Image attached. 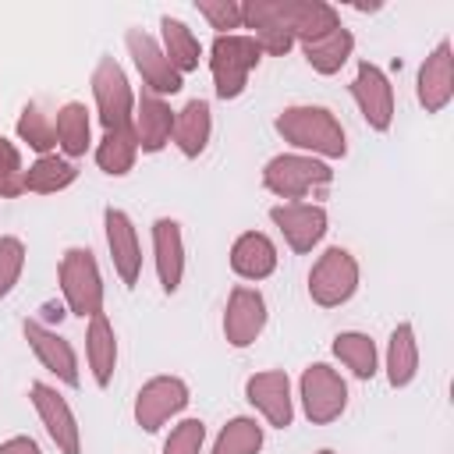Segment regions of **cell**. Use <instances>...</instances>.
<instances>
[{
	"label": "cell",
	"instance_id": "3957f363",
	"mask_svg": "<svg viewBox=\"0 0 454 454\" xmlns=\"http://www.w3.org/2000/svg\"><path fill=\"white\" fill-rule=\"evenodd\" d=\"M57 280H60V294H64V305L71 316L78 319H92L103 312V298H106V287H103V273H99V262L92 255V248H67L60 255V270H57Z\"/></svg>",
	"mask_w": 454,
	"mask_h": 454
},
{
	"label": "cell",
	"instance_id": "52a82bcc",
	"mask_svg": "<svg viewBox=\"0 0 454 454\" xmlns=\"http://www.w3.org/2000/svg\"><path fill=\"white\" fill-rule=\"evenodd\" d=\"M89 85H92V103H96V117H99L103 131L131 128V117H135V92H131V82H128L124 67H121L114 57H99V60H96Z\"/></svg>",
	"mask_w": 454,
	"mask_h": 454
},
{
	"label": "cell",
	"instance_id": "7c38bea8",
	"mask_svg": "<svg viewBox=\"0 0 454 454\" xmlns=\"http://www.w3.org/2000/svg\"><path fill=\"white\" fill-rule=\"evenodd\" d=\"M270 220L298 255H309L330 231V216L319 202H277L270 209Z\"/></svg>",
	"mask_w": 454,
	"mask_h": 454
},
{
	"label": "cell",
	"instance_id": "1f68e13d",
	"mask_svg": "<svg viewBox=\"0 0 454 454\" xmlns=\"http://www.w3.org/2000/svg\"><path fill=\"white\" fill-rule=\"evenodd\" d=\"M18 138L35 153V156H53L57 153V128H53V114L43 110V103L28 99L18 114Z\"/></svg>",
	"mask_w": 454,
	"mask_h": 454
},
{
	"label": "cell",
	"instance_id": "5bb4252c",
	"mask_svg": "<svg viewBox=\"0 0 454 454\" xmlns=\"http://www.w3.org/2000/svg\"><path fill=\"white\" fill-rule=\"evenodd\" d=\"M245 397L248 404L266 419L273 429H287L294 422V390L284 369H262L245 380Z\"/></svg>",
	"mask_w": 454,
	"mask_h": 454
},
{
	"label": "cell",
	"instance_id": "7a4b0ae2",
	"mask_svg": "<svg viewBox=\"0 0 454 454\" xmlns=\"http://www.w3.org/2000/svg\"><path fill=\"white\" fill-rule=\"evenodd\" d=\"M330 181H333L330 163L305 153H277L262 167V188L280 202H305L309 195L326 192Z\"/></svg>",
	"mask_w": 454,
	"mask_h": 454
},
{
	"label": "cell",
	"instance_id": "cb8c5ba5",
	"mask_svg": "<svg viewBox=\"0 0 454 454\" xmlns=\"http://www.w3.org/2000/svg\"><path fill=\"white\" fill-rule=\"evenodd\" d=\"M213 138V110L206 99H188L177 114H174V135L170 142L177 145V153L184 160H199L206 153Z\"/></svg>",
	"mask_w": 454,
	"mask_h": 454
},
{
	"label": "cell",
	"instance_id": "4dcf8cb0",
	"mask_svg": "<svg viewBox=\"0 0 454 454\" xmlns=\"http://www.w3.org/2000/svg\"><path fill=\"white\" fill-rule=\"evenodd\" d=\"M78 181V167L64 160L60 153L53 156H35V163L25 170V192L32 195H57Z\"/></svg>",
	"mask_w": 454,
	"mask_h": 454
},
{
	"label": "cell",
	"instance_id": "ab89813d",
	"mask_svg": "<svg viewBox=\"0 0 454 454\" xmlns=\"http://www.w3.org/2000/svg\"><path fill=\"white\" fill-rule=\"evenodd\" d=\"M316 454H337V450H330V447H323V450H316Z\"/></svg>",
	"mask_w": 454,
	"mask_h": 454
},
{
	"label": "cell",
	"instance_id": "d6986e66",
	"mask_svg": "<svg viewBox=\"0 0 454 454\" xmlns=\"http://www.w3.org/2000/svg\"><path fill=\"white\" fill-rule=\"evenodd\" d=\"M174 114L167 99L142 92L135 96V117H131V131L138 138V153H163L170 145L174 135Z\"/></svg>",
	"mask_w": 454,
	"mask_h": 454
},
{
	"label": "cell",
	"instance_id": "8fae6325",
	"mask_svg": "<svg viewBox=\"0 0 454 454\" xmlns=\"http://www.w3.org/2000/svg\"><path fill=\"white\" fill-rule=\"evenodd\" d=\"M28 401H32V408H35V415H39L46 436L53 440V447H57L60 454H82V426H78V419H74L67 397H64L57 387L35 380V383L28 387Z\"/></svg>",
	"mask_w": 454,
	"mask_h": 454
},
{
	"label": "cell",
	"instance_id": "7402d4cb",
	"mask_svg": "<svg viewBox=\"0 0 454 454\" xmlns=\"http://www.w3.org/2000/svg\"><path fill=\"white\" fill-rule=\"evenodd\" d=\"M280 7H284V21H287L294 43H301V46L340 28V11L326 0H280Z\"/></svg>",
	"mask_w": 454,
	"mask_h": 454
},
{
	"label": "cell",
	"instance_id": "ac0fdd59",
	"mask_svg": "<svg viewBox=\"0 0 454 454\" xmlns=\"http://www.w3.org/2000/svg\"><path fill=\"white\" fill-rule=\"evenodd\" d=\"M241 28H248L245 35H252L255 46L270 57H284L294 46V35L284 21L280 0H248V4H241Z\"/></svg>",
	"mask_w": 454,
	"mask_h": 454
},
{
	"label": "cell",
	"instance_id": "8d00e7d4",
	"mask_svg": "<svg viewBox=\"0 0 454 454\" xmlns=\"http://www.w3.org/2000/svg\"><path fill=\"white\" fill-rule=\"evenodd\" d=\"M18 195H25V170L0 167V199H18Z\"/></svg>",
	"mask_w": 454,
	"mask_h": 454
},
{
	"label": "cell",
	"instance_id": "74e56055",
	"mask_svg": "<svg viewBox=\"0 0 454 454\" xmlns=\"http://www.w3.org/2000/svg\"><path fill=\"white\" fill-rule=\"evenodd\" d=\"M0 167H7V170H25L21 149H18L11 138H4V135H0Z\"/></svg>",
	"mask_w": 454,
	"mask_h": 454
},
{
	"label": "cell",
	"instance_id": "9c48e42d",
	"mask_svg": "<svg viewBox=\"0 0 454 454\" xmlns=\"http://www.w3.org/2000/svg\"><path fill=\"white\" fill-rule=\"evenodd\" d=\"M124 46H128V57H131V64H135V71H138L145 92H153V96H160V99L181 92L184 78L170 67V60L163 57L156 35H149L145 28H128V32H124Z\"/></svg>",
	"mask_w": 454,
	"mask_h": 454
},
{
	"label": "cell",
	"instance_id": "836d02e7",
	"mask_svg": "<svg viewBox=\"0 0 454 454\" xmlns=\"http://www.w3.org/2000/svg\"><path fill=\"white\" fill-rule=\"evenodd\" d=\"M25 270V241L14 234H0V298L14 291Z\"/></svg>",
	"mask_w": 454,
	"mask_h": 454
},
{
	"label": "cell",
	"instance_id": "8992f818",
	"mask_svg": "<svg viewBox=\"0 0 454 454\" xmlns=\"http://www.w3.org/2000/svg\"><path fill=\"white\" fill-rule=\"evenodd\" d=\"M298 401L312 426H330L348 408V383L333 365L312 362L298 376Z\"/></svg>",
	"mask_w": 454,
	"mask_h": 454
},
{
	"label": "cell",
	"instance_id": "e0dca14e",
	"mask_svg": "<svg viewBox=\"0 0 454 454\" xmlns=\"http://www.w3.org/2000/svg\"><path fill=\"white\" fill-rule=\"evenodd\" d=\"M103 231H106V248H110L114 273L121 277L124 287H135L138 277H142V245H138L135 220L124 209L106 206L103 209Z\"/></svg>",
	"mask_w": 454,
	"mask_h": 454
},
{
	"label": "cell",
	"instance_id": "83f0119b",
	"mask_svg": "<svg viewBox=\"0 0 454 454\" xmlns=\"http://www.w3.org/2000/svg\"><path fill=\"white\" fill-rule=\"evenodd\" d=\"M333 358L355 376V380H372L380 372V351H376V340L362 330H340L330 344Z\"/></svg>",
	"mask_w": 454,
	"mask_h": 454
},
{
	"label": "cell",
	"instance_id": "d590c367",
	"mask_svg": "<svg viewBox=\"0 0 454 454\" xmlns=\"http://www.w3.org/2000/svg\"><path fill=\"white\" fill-rule=\"evenodd\" d=\"M195 7L206 18V25L216 28V35H234L241 28V4L238 0H199Z\"/></svg>",
	"mask_w": 454,
	"mask_h": 454
},
{
	"label": "cell",
	"instance_id": "ba28073f",
	"mask_svg": "<svg viewBox=\"0 0 454 454\" xmlns=\"http://www.w3.org/2000/svg\"><path fill=\"white\" fill-rule=\"evenodd\" d=\"M192 401V390L181 376H153L135 394V422L145 433H160L170 419H177Z\"/></svg>",
	"mask_w": 454,
	"mask_h": 454
},
{
	"label": "cell",
	"instance_id": "2e32d148",
	"mask_svg": "<svg viewBox=\"0 0 454 454\" xmlns=\"http://www.w3.org/2000/svg\"><path fill=\"white\" fill-rule=\"evenodd\" d=\"M415 96L426 114H440L454 99V46H450V39H440L419 64Z\"/></svg>",
	"mask_w": 454,
	"mask_h": 454
},
{
	"label": "cell",
	"instance_id": "d4e9b609",
	"mask_svg": "<svg viewBox=\"0 0 454 454\" xmlns=\"http://www.w3.org/2000/svg\"><path fill=\"white\" fill-rule=\"evenodd\" d=\"M383 369H387V383L394 390H404L415 383L419 376V337L411 323H397L387 337V351H383Z\"/></svg>",
	"mask_w": 454,
	"mask_h": 454
},
{
	"label": "cell",
	"instance_id": "f35d334b",
	"mask_svg": "<svg viewBox=\"0 0 454 454\" xmlns=\"http://www.w3.org/2000/svg\"><path fill=\"white\" fill-rule=\"evenodd\" d=\"M0 454H43L32 436H11L0 443Z\"/></svg>",
	"mask_w": 454,
	"mask_h": 454
},
{
	"label": "cell",
	"instance_id": "d6a6232c",
	"mask_svg": "<svg viewBox=\"0 0 454 454\" xmlns=\"http://www.w3.org/2000/svg\"><path fill=\"white\" fill-rule=\"evenodd\" d=\"M262 426L248 415H234L213 440V450L209 454H259L262 450Z\"/></svg>",
	"mask_w": 454,
	"mask_h": 454
},
{
	"label": "cell",
	"instance_id": "30bf717a",
	"mask_svg": "<svg viewBox=\"0 0 454 454\" xmlns=\"http://www.w3.org/2000/svg\"><path fill=\"white\" fill-rule=\"evenodd\" d=\"M351 99L362 114V121L372 128V131H390L394 124V85L387 78V71L372 60H358L355 67V78H351Z\"/></svg>",
	"mask_w": 454,
	"mask_h": 454
},
{
	"label": "cell",
	"instance_id": "ffe728a7",
	"mask_svg": "<svg viewBox=\"0 0 454 454\" xmlns=\"http://www.w3.org/2000/svg\"><path fill=\"white\" fill-rule=\"evenodd\" d=\"M153 262H156L160 287L174 294L184 280V234L174 216L153 220Z\"/></svg>",
	"mask_w": 454,
	"mask_h": 454
},
{
	"label": "cell",
	"instance_id": "44dd1931",
	"mask_svg": "<svg viewBox=\"0 0 454 454\" xmlns=\"http://www.w3.org/2000/svg\"><path fill=\"white\" fill-rule=\"evenodd\" d=\"M277 262H280L277 245H273V238L262 234V231H245V234H238L234 245H231V270H234L241 280L259 284V280L273 277Z\"/></svg>",
	"mask_w": 454,
	"mask_h": 454
},
{
	"label": "cell",
	"instance_id": "f546056e",
	"mask_svg": "<svg viewBox=\"0 0 454 454\" xmlns=\"http://www.w3.org/2000/svg\"><path fill=\"white\" fill-rule=\"evenodd\" d=\"M92 156H96V167L110 177H124L135 160H138V138L131 128H114V131H103V138L92 145Z\"/></svg>",
	"mask_w": 454,
	"mask_h": 454
},
{
	"label": "cell",
	"instance_id": "e575fe53",
	"mask_svg": "<svg viewBox=\"0 0 454 454\" xmlns=\"http://www.w3.org/2000/svg\"><path fill=\"white\" fill-rule=\"evenodd\" d=\"M206 443V422L202 419H181L167 440H163V454H202Z\"/></svg>",
	"mask_w": 454,
	"mask_h": 454
},
{
	"label": "cell",
	"instance_id": "4316f807",
	"mask_svg": "<svg viewBox=\"0 0 454 454\" xmlns=\"http://www.w3.org/2000/svg\"><path fill=\"white\" fill-rule=\"evenodd\" d=\"M160 50H163V57L170 60V67L181 78L192 74L202 64V43H199V35L181 18H170V14L160 18Z\"/></svg>",
	"mask_w": 454,
	"mask_h": 454
},
{
	"label": "cell",
	"instance_id": "9a60e30c",
	"mask_svg": "<svg viewBox=\"0 0 454 454\" xmlns=\"http://www.w3.org/2000/svg\"><path fill=\"white\" fill-rule=\"evenodd\" d=\"M21 333H25L32 355L39 358V365H43L46 372H53L64 387H78V383H82L78 355H74V348H71L67 337H60L53 326H46V323H39V319H25V323H21Z\"/></svg>",
	"mask_w": 454,
	"mask_h": 454
},
{
	"label": "cell",
	"instance_id": "6da1fadb",
	"mask_svg": "<svg viewBox=\"0 0 454 454\" xmlns=\"http://www.w3.org/2000/svg\"><path fill=\"white\" fill-rule=\"evenodd\" d=\"M277 135L294 149V153H305V156H316V160H344L348 156V135H344V124L337 121L333 110L326 106H316V103H294V106H284L273 121Z\"/></svg>",
	"mask_w": 454,
	"mask_h": 454
},
{
	"label": "cell",
	"instance_id": "277c9868",
	"mask_svg": "<svg viewBox=\"0 0 454 454\" xmlns=\"http://www.w3.org/2000/svg\"><path fill=\"white\" fill-rule=\"evenodd\" d=\"M262 50L255 46L252 35L234 32V35H216L209 43V74H213V89L220 99H238L248 89L252 71L259 67Z\"/></svg>",
	"mask_w": 454,
	"mask_h": 454
},
{
	"label": "cell",
	"instance_id": "603a6c76",
	"mask_svg": "<svg viewBox=\"0 0 454 454\" xmlns=\"http://www.w3.org/2000/svg\"><path fill=\"white\" fill-rule=\"evenodd\" d=\"M85 362H89L92 383L99 390H106L117 372V333H114V323L106 319V312H99L85 323Z\"/></svg>",
	"mask_w": 454,
	"mask_h": 454
},
{
	"label": "cell",
	"instance_id": "484cf974",
	"mask_svg": "<svg viewBox=\"0 0 454 454\" xmlns=\"http://www.w3.org/2000/svg\"><path fill=\"white\" fill-rule=\"evenodd\" d=\"M53 128H57V149L64 160H78L92 149V114L85 103L71 99L64 106H57V117H53Z\"/></svg>",
	"mask_w": 454,
	"mask_h": 454
},
{
	"label": "cell",
	"instance_id": "4fadbf2b",
	"mask_svg": "<svg viewBox=\"0 0 454 454\" xmlns=\"http://www.w3.org/2000/svg\"><path fill=\"white\" fill-rule=\"evenodd\" d=\"M266 319H270V309L259 287H248V284L231 287L227 305H223V337L231 348L255 344L266 330Z\"/></svg>",
	"mask_w": 454,
	"mask_h": 454
},
{
	"label": "cell",
	"instance_id": "5b68a950",
	"mask_svg": "<svg viewBox=\"0 0 454 454\" xmlns=\"http://www.w3.org/2000/svg\"><path fill=\"white\" fill-rule=\"evenodd\" d=\"M358 280H362V270H358V259L340 248V245H330L309 270V298L319 305V309H340L355 298L358 291Z\"/></svg>",
	"mask_w": 454,
	"mask_h": 454
},
{
	"label": "cell",
	"instance_id": "f1b7e54d",
	"mask_svg": "<svg viewBox=\"0 0 454 454\" xmlns=\"http://www.w3.org/2000/svg\"><path fill=\"white\" fill-rule=\"evenodd\" d=\"M301 53H305V64H309L316 74H337V71L351 60V53H355V32L340 25V28H333V32H326L323 39L305 43Z\"/></svg>",
	"mask_w": 454,
	"mask_h": 454
}]
</instances>
